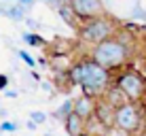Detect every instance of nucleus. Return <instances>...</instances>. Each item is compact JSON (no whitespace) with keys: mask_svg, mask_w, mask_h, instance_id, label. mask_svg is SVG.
Here are the masks:
<instances>
[{"mask_svg":"<svg viewBox=\"0 0 146 136\" xmlns=\"http://www.w3.org/2000/svg\"><path fill=\"white\" fill-rule=\"evenodd\" d=\"M70 79H72V83L76 87L83 89L85 96L98 100L108 89V85H112L114 72L100 66L95 60H91V55H87V58H80L76 62H72V66H70Z\"/></svg>","mask_w":146,"mask_h":136,"instance_id":"f257e3e1","label":"nucleus"},{"mask_svg":"<svg viewBox=\"0 0 146 136\" xmlns=\"http://www.w3.org/2000/svg\"><path fill=\"white\" fill-rule=\"evenodd\" d=\"M89 55H91V60H95L100 66L108 68L110 72H117V70L127 66V62L131 60L133 51L127 45L121 43L117 36H112V38H108V41H104L100 45H93Z\"/></svg>","mask_w":146,"mask_h":136,"instance_id":"f03ea898","label":"nucleus"},{"mask_svg":"<svg viewBox=\"0 0 146 136\" xmlns=\"http://www.w3.org/2000/svg\"><path fill=\"white\" fill-rule=\"evenodd\" d=\"M119 21L110 15H100V17H93V19H87L83 21L80 26L76 28V34H78V41L80 43H87V45H100L108 38H112L114 34L119 32Z\"/></svg>","mask_w":146,"mask_h":136,"instance_id":"7ed1b4c3","label":"nucleus"},{"mask_svg":"<svg viewBox=\"0 0 146 136\" xmlns=\"http://www.w3.org/2000/svg\"><path fill=\"white\" fill-rule=\"evenodd\" d=\"M112 83L119 85L121 92L129 98V102H138L140 104L146 98V79H144V74L140 72V70H135V68L125 66V68L117 70Z\"/></svg>","mask_w":146,"mask_h":136,"instance_id":"20e7f679","label":"nucleus"},{"mask_svg":"<svg viewBox=\"0 0 146 136\" xmlns=\"http://www.w3.org/2000/svg\"><path fill=\"white\" fill-rule=\"evenodd\" d=\"M114 128L123 134H138L144 128V111L138 102H127L114 111Z\"/></svg>","mask_w":146,"mask_h":136,"instance_id":"39448f33","label":"nucleus"},{"mask_svg":"<svg viewBox=\"0 0 146 136\" xmlns=\"http://www.w3.org/2000/svg\"><path fill=\"white\" fill-rule=\"evenodd\" d=\"M68 4L80 23L87 21V19L100 17V15H106L104 0H68Z\"/></svg>","mask_w":146,"mask_h":136,"instance_id":"423d86ee","label":"nucleus"},{"mask_svg":"<svg viewBox=\"0 0 146 136\" xmlns=\"http://www.w3.org/2000/svg\"><path fill=\"white\" fill-rule=\"evenodd\" d=\"M114 111L104 98L95 100V111H93V117L89 121H95L100 128H106V130H114Z\"/></svg>","mask_w":146,"mask_h":136,"instance_id":"0eeeda50","label":"nucleus"},{"mask_svg":"<svg viewBox=\"0 0 146 136\" xmlns=\"http://www.w3.org/2000/svg\"><path fill=\"white\" fill-rule=\"evenodd\" d=\"M64 130H66L68 136H83L89 130V119H85L83 115L72 111L66 117V121H64Z\"/></svg>","mask_w":146,"mask_h":136,"instance_id":"6e6552de","label":"nucleus"},{"mask_svg":"<svg viewBox=\"0 0 146 136\" xmlns=\"http://www.w3.org/2000/svg\"><path fill=\"white\" fill-rule=\"evenodd\" d=\"M102 98L106 100V102H108L112 109H119V107H123V104L129 102V98H127L123 92H121V87H119V85H114V83L108 85V89L102 94Z\"/></svg>","mask_w":146,"mask_h":136,"instance_id":"1a4fd4ad","label":"nucleus"},{"mask_svg":"<svg viewBox=\"0 0 146 136\" xmlns=\"http://www.w3.org/2000/svg\"><path fill=\"white\" fill-rule=\"evenodd\" d=\"M93 111H95V100L89 98V96H80V98L74 100V113L83 115L85 119H91L93 117Z\"/></svg>","mask_w":146,"mask_h":136,"instance_id":"9d476101","label":"nucleus"},{"mask_svg":"<svg viewBox=\"0 0 146 136\" xmlns=\"http://www.w3.org/2000/svg\"><path fill=\"white\" fill-rule=\"evenodd\" d=\"M72 111H74V100H66V102H62V104H59V109H55L53 111V117L55 119H57V121H66V117H68V115L70 113H72Z\"/></svg>","mask_w":146,"mask_h":136,"instance_id":"9b49d317","label":"nucleus"},{"mask_svg":"<svg viewBox=\"0 0 146 136\" xmlns=\"http://www.w3.org/2000/svg\"><path fill=\"white\" fill-rule=\"evenodd\" d=\"M7 17L13 19V21H23V19L28 17V9L21 7V4H17V2H13L11 7H9V15Z\"/></svg>","mask_w":146,"mask_h":136,"instance_id":"f8f14e48","label":"nucleus"},{"mask_svg":"<svg viewBox=\"0 0 146 136\" xmlns=\"http://www.w3.org/2000/svg\"><path fill=\"white\" fill-rule=\"evenodd\" d=\"M23 41H26L28 45H32V47H47L44 38H40L38 34H34V32H26L23 34Z\"/></svg>","mask_w":146,"mask_h":136,"instance_id":"ddd939ff","label":"nucleus"},{"mask_svg":"<svg viewBox=\"0 0 146 136\" xmlns=\"http://www.w3.org/2000/svg\"><path fill=\"white\" fill-rule=\"evenodd\" d=\"M30 119H32L36 125H42V123H47L49 115L44 113V111H32V113H30Z\"/></svg>","mask_w":146,"mask_h":136,"instance_id":"4468645a","label":"nucleus"},{"mask_svg":"<svg viewBox=\"0 0 146 136\" xmlns=\"http://www.w3.org/2000/svg\"><path fill=\"white\" fill-rule=\"evenodd\" d=\"M131 17H133V19H146V11H144L142 4H133V9H131Z\"/></svg>","mask_w":146,"mask_h":136,"instance_id":"2eb2a0df","label":"nucleus"},{"mask_svg":"<svg viewBox=\"0 0 146 136\" xmlns=\"http://www.w3.org/2000/svg\"><path fill=\"white\" fill-rule=\"evenodd\" d=\"M17 55H19V58H21L23 62L28 64L30 68H34V66H36V60H34V58H32V55H30L28 51H17Z\"/></svg>","mask_w":146,"mask_h":136,"instance_id":"dca6fc26","label":"nucleus"},{"mask_svg":"<svg viewBox=\"0 0 146 136\" xmlns=\"http://www.w3.org/2000/svg\"><path fill=\"white\" fill-rule=\"evenodd\" d=\"M0 130H2V132H15V130H17V123L2 121V123H0Z\"/></svg>","mask_w":146,"mask_h":136,"instance_id":"f3484780","label":"nucleus"},{"mask_svg":"<svg viewBox=\"0 0 146 136\" xmlns=\"http://www.w3.org/2000/svg\"><path fill=\"white\" fill-rule=\"evenodd\" d=\"M23 21H26V23H28V28H32V30H38V28H40V26H38V21H36V19H32V17H26Z\"/></svg>","mask_w":146,"mask_h":136,"instance_id":"a211bd4d","label":"nucleus"},{"mask_svg":"<svg viewBox=\"0 0 146 136\" xmlns=\"http://www.w3.org/2000/svg\"><path fill=\"white\" fill-rule=\"evenodd\" d=\"M17 4H21V7H26V9H32V4L36 2V0H15Z\"/></svg>","mask_w":146,"mask_h":136,"instance_id":"6ab92c4d","label":"nucleus"},{"mask_svg":"<svg viewBox=\"0 0 146 136\" xmlns=\"http://www.w3.org/2000/svg\"><path fill=\"white\" fill-rule=\"evenodd\" d=\"M7 85H9V77L7 74H0V89H7Z\"/></svg>","mask_w":146,"mask_h":136,"instance_id":"aec40b11","label":"nucleus"},{"mask_svg":"<svg viewBox=\"0 0 146 136\" xmlns=\"http://www.w3.org/2000/svg\"><path fill=\"white\" fill-rule=\"evenodd\" d=\"M4 96H7V98H17V92H13V89H4Z\"/></svg>","mask_w":146,"mask_h":136,"instance_id":"412c9836","label":"nucleus"},{"mask_svg":"<svg viewBox=\"0 0 146 136\" xmlns=\"http://www.w3.org/2000/svg\"><path fill=\"white\" fill-rule=\"evenodd\" d=\"M26 128H28V130H36V123H34V121H32V119H30V121L26 123Z\"/></svg>","mask_w":146,"mask_h":136,"instance_id":"4be33fe9","label":"nucleus"},{"mask_svg":"<svg viewBox=\"0 0 146 136\" xmlns=\"http://www.w3.org/2000/svg\"><path fill=\"white\" fill-rule=\"evenodd\" d=\"M0 117H9V111L7 109H0Z\"/></svg>","mask_w":146,"mask_h":136,"instance_id":"5701e85b","label":"nucleus"}]
</instances>
